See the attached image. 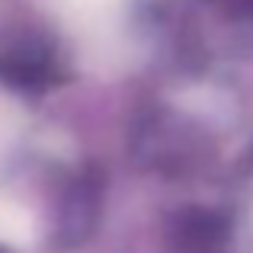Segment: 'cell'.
I'll return each instance as SVG.
<instances>
[{"mask_svg": "<svg viewBox=\"0 0 253 253\" xmlns=\"http://www.w3.org/2000/svg\"><path fill=\"white\" fill-rule=\"evenodd\" d=\"M16 125H19V112L16 106H10L6 99H0V151L10 144V138L16 135Z\"/></svg>", "mask_w": 253, "mask_h": 253, "instance_id": "cell-2", "label": "cell"}, {"mask_svg": "<svg viewBox=\"0 0 253 253\" xmlns=\"http://www.w3.org/2000/svg\"><path fill=\"white\" fill-rule=\"evenodd\" d=\"M36 241V218L26 205L0 196V244L10 247H29Z\"/></svg>", "mask_w": 253, "mask_h": 253, "instance_id": "cell-1", "label": "cell"}]
</instances>
